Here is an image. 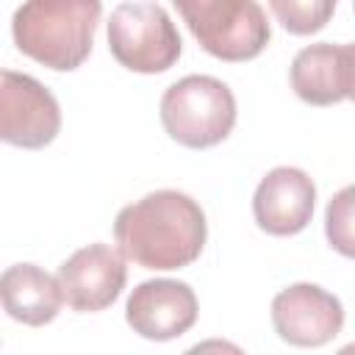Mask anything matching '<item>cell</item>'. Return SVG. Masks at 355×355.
<instances>
[{
  "label": "cell",
  "instance_id": "cell-3",
  "mask_svg": "<svg viewBox=\"0 0 355 355\" xmlns=\"http://www.w3.org/2000/svg\"><path fill=\"white\" fill-rule=\"evenodd\" d=\"M161 125L183 147H214L225 141L236 125V97L219 78L186 75L164 92Z\"/></svg>",
  "mask_w": 355,
  "mask_h": 355
},
{
  "label": "cell",
  "instance_id": "cell-17",
  "mask_svg": "<svg viewBox=\"0 0 355 355\" xmlns=\"http://www.w3.org/2000/svg\"><path fill=\"white\" fill-rule=\"evenodd\" d=\"M336 355H355V341H352V344H347V347H341Z\"/></svg>",
  "mask_w": 355,
  "mask_h": 355
},
{
  "label": "cell",
  "instance_id": "cell-16",
  "mask_svg": "<svg viewBox=\"0 0 355 355\" xmlns=\"http://www.w3.org/2000/svg\"><path fill=\"white\" fill-rule=\"evenodd\" d=\"M344 58H347V97L355 100V42L344 44Z\"/></svg>",
  "mask_w": 355,
  "mask_h": 355
},
{
  "label": "cell",
  "instance_id": "cell-12",
  "mask_svg": "<svg viewBox=\"0 0 355 355\" xmlns=\"http://www.w3.org/2000/svg\"><path fill=\"white\" fill-rule=\"evenodd\" d=\"M288 75L297 97L311 105H333L347 97V58L341 44L316 42L302 47Z\"/></svg>",
  "mask_w": 355,
  "mask_h": 355
},
{
  "label": "cell",
  "instance_id": "cell-7",
  "mask_svg": "<svg viewBox=\"0 0 355 355\" xmlns=\"http://www.w3.org/2000/svg\"><path fill=\"white\" fill-rule=\"evenodd\" d=\"M64 302L72 311L94 313L108 308L125 288L128 266L125 255L108 244H89L72 252L55 275Z\"/></svg>",
  "mask_w": 355,
  "mask_h": 355
},
{
  "label": "cell",
  "instance_id": "cell-5",
  "mask_svg": "<svg viewBox=\"0 0 355 355\" xmlns=\"http://www.w3.org/2000/svg\"><path fill=\"white\" fill-rule=\"evenodd\" d=\"M111 55L130 72H166L183 50L180 33L158 3H119L108 19Z\"/></svg>",
  "mask_w": 355,
  "mask_h": 355
},
{
  "label": "cell",
  "instance_id": "cell-8",
  "mask_svg": "<svg viewBox=\"0 0 355 355\" xmlns=\"http://www.w3.org/2000/svg\"><path fill=\"white\" fill-rule=\"evenodd\" d=\"M272 324L294 347H322L344 327L338 297L316 283H294L272 300Z\"/></svg>",
  "mask_w": 355,
  "mask_h": 355
},
{
  "label": "cell",
  "instance_id": "cell-2",
  "mask_svg": "<svg viewBox=\"0 0 355 355\" xmlns=\"http://www.w3.org/2000/svg\"><path fill=\"white\" fill-rule=\"evenodd\" d=\"M100 14L97 0H31L14 11L11 33L25 55L69 72L92 53Z\"/></svg>",
  "mask_w": 355,
  "mask_h": 355
},
{
  "label": "cell",
  "instance_id": "cell-9",
  "mask_svg": "<svg viewBox=\"0 0 355 355\" xmlns=\"http://www.w3.org/2000/svg\"><path fill=\"white\" fill-rule=\"evenodd\" d=\"M125 319L141 338L172 341L197 322L194 288L183 280L155 277L139 283L125 305Z\"/></svg>",
  "mask_w": 355,
  "mask_h": 355
},
{
  "label": "cell",
  "instance_id": "cell-11",
  "mask_svg": "<svg viewBox=\"0 0 355 355\" xmlns=\"http://www.w3.org/2000/svg\"><path fill=\"white\" fill-rule=\"evenodd\" d=\"M3 308L11 319L39 327L58 316L64 294L53 275L36 263H14L0 277Z\"/></svg>",
  "mask_w": 355,
  "mask_h": 355
},
{
  "label": "cell",
  "instance_id": "cell-4",
  "mask_svg": "<svg viewBox=\"0 0 355 355\" xmlns=\"http://www.w3.org/2000/svg\"><path fill=\"white\" fill-rule=\"evenodd\" d=\"M175 8L200 47L222 61L255 58L272 36L266 11L255 0H175Z\"/></svg>",
  "mask_w": 355,
  "mask_h": 355
},
{
  "label": "cell",
  "instance_id": "cell-6",
  "mask_svg": "<svg viewBox=\"0 0 355 355\" xmlns=\"http://www.w3.org/2000/svg\"><path fill=\"white\" fill-rule=\"evenodd\" d=\"M61 130V108L36 78L14 69L0 72V139L14 147L42 150Z\"/></svg>",
  "mask_w": 355,
  "mask_h": 355
},
{
  "label": "cell",
  "instance_id": "cell-10",
  "mask_svg": "<svg viewBox=\"0 0 355 355\" xmlns=\"http://www.w3.org/2000/svg\"><path fill=\"white\" fill-rule=\"evenodd\" d=\"M316 186L297 166H275L263 175L252 197V214L269 236H294L313 216Z\"/></svg>",
  "mask_w": 355,
  "mask_h": 355
},
{
  "label": "cell",
  "instance_id": "cell-13",
  "mask_svg": "<svg viewBox=\"0 0 355 355\" xmlns=\"http://www.w3.org/2000/svg\"><path fill=\"white\" fill-rule=\"evenodd\" d=\"M324 236L336 252L355 258V183L330 197L324 208Z\"/></svg>",
  "mask_w": 355,
  "mask_h": 355
},
{
  "label": "cell",
  "instance_id": "cell-14",
  "mask_svg": "<svg viewBox=\"0 0 355 355\" xmlns=\"http://www.w3.org/2000/svg\"><path fill=\"white\" fill-rule=\"evenodd\" d=\"M269 8L288 33L305 36L327 25V19L336 11V3L333 0H272Z\"/></svg>",
  "mask_w": 355,
  "mask_h": 355
},
{
  "label": "cell",
  "instance_id": "cell-1",
  "mask_svg": "<svg viewBox=\"0 0 355 355\" xmlns=\"http://www.w3.org/2000/svg\"><path fill=\"white\" fill-rule=\"evenodd\" d=\"M208 225L197 200L158 189L125 205L114 219L119 252L144 269H180L200 258Z\"/></svg>",
  "mask_w": 355,
  "mask_h": 355
},
{
  "label": "cell",
  "instance_id": "cell-15",
  "mask_svg": "<svg viewBox=\"0 0 355 355\" xmlns=\"http://www.w3.org/2000/svg\"><path fill=\"white\" fill-rule=\"evenodd\" d=\"M183 355H244V349L225 338H205V341L189 347Z\"/></svg>",
  "mask_w": 355,
  "mask_h": 355
}]
</instances>
